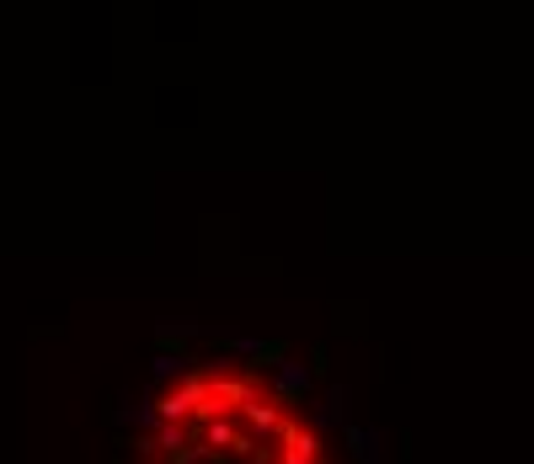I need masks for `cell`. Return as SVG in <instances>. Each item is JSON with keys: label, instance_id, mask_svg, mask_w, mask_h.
Instances as JSON below:
<instances>
[{"label": "cell", "instance_id": "obj_1", "mask_svg": "<svg viewBox=\"0 0 534 464\" xmlns=\"http://www.w3.org/2000/svg\"><path fill=\"white\" fill-rule=\"evenodd\" d=\"M310 385H315V374H310V363H284L278 374H273V401L278 406H304V395H310Z\"/></svg>", "mask_w": 534, "mask_h": 464}, {"label": "cell", "instance_id": "obj_5", "mask_svg": "<svg viewBox=\"0 0 534 464\" xmlns=\"http://www.w3.org/2000/svg\"><path fill=\"white\" fill-rule=\"evenodd\" d=\"M284 363H289V342H284V337H267V342L257 348V357H251L246 368H251V374H262V368H273V374H278Z\"/></svg>", "mask_w": 534, "mask_h": 464}, {"label": "cell", "instance_id": "obj_3", "mask_svg": "<svg viewBox=\"0 0 534 464\" xmlns=\"http://www.w3.org/2000/svg\"><path fill=\"white\" fill-rule=\"evenodd\" d=\"M278 454H310V459H321V438H315L299 416H284V427H278Z\"/></svg>", "mask_w": 534, "mask_h": 464}, {"label": "cell", "instance_id": "obj_7", "mask_svg": "<svg viewBox=\"0 0 534 464\" xmlns=\"http://www.w3.org/2000/svg\"><path fill=\"white\" fill-rule=\"evenodd\" d=\"M310 374H315V379H326V374H332V352L321 348V342L310 348Z\"/></svg>", "mask_w": 534, "mask_h": 464}, {"label": "cell", "instance_id": "obj_6", "mask_svg": "<svg viewBox=\"0 0 534 464\" xmlns=\"http://www.w3.org/2000/svg\"><path fill=\"white\" fill-rule=\"evenodd\" d=\"M198 459H203L198 443H182V449H172V454H161V464H198Z\"/></svg>", "mask_w": 534, "mask_h": 464}, {"label": "cell", "instance_id": "obj_4", "mask_svg": "<svg viewBox=\"0 0 534 464\" xmlns=\"http://www.w3.org/2000/svg\"><path fill=\"white\" fill-rule=\"evenodd\" d=\"M198 337V326H155V357H187V342ZM192 363V357H187Z\"/></svg>", "mask_w": 534, "mask_h": 464}, {"label": "cell", "instance_id": "obj_2", "mask_svg": "<svg viewBox=\"0 0 534 464\" xmlns=\"http://www.w3.org/2000/svg\"><path fill=\"white\" fill-rule=\"evenodd\" d=\"M240 422H246V432H251V438H262V443H267V438H278L284 411H278V401H273V395H257L251 406L240 411Z\"/></svg>", "mask_w": 534, "mask_h": 464}]
</instances>
